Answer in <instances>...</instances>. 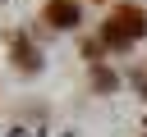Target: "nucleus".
I'll use <instances>...</instances> for the list:
<instances>
[{
    "instance_id": "1",
    "label": "nucleus",
    "mask_w": 147,
    "mask_h": 137,
    "mask_svg": "<svg viewBox=\"0 0 147 137\" xmlns=\"http://www.w3.org/2000/svg\"><path fill=\"white\" fill-rule=\"evenodd\" d=\"M142 37H147V9L133 5V0L115 5L110 18L101 23V46H106V50H129V46L142 41Z\"/></svg>"
},
{
    "instance_id": "4",
    "label": "nucleus",
    "mask_w": 147,
    "mask_h": 137,
    "mask_svg": "<svg viewBox=\"0 0 147 137\" xmlns=\"http://www.w3.org/2000/svg\"><path fill=\"white\" fill-rule=\"evenodd\" d=\"M92 87H96V91H115V87H119V78H115L106 64H92Z\"/></svg>"
},
{
    "instance_id": "2",
    "label": "nucleus",
    "mask_w": 147,
    "mask_h": 137,
    "mask_svg": "<svg viewBox=\"0 0 147 137\" xmlns=\"http://www.w3.org/2000/svg\"><path fill=\"white\" fill-rule=\"evenodd\" d=\"M9 59H14V68H18V73H28V78L46 68V55H41V46H32L23 32H9Z\"/></svg>"
},
{
    "instance_id": "5",
    "label": "nucleus",
    "mask_w": 147,
    "mask_h": 137,
    "mask_svg": "<svg viewBox=\"0 0 147 137\" xmlns=\"http://www.w3.org/2000/svg\"><path fill=\"white\" fill-rule=\"evenodd\" d=\"M101 50H106L101 41H83V55H87V59H101Z\"/></svg>"
},
{
    "instance_id": "3",
    "label": "nucleus",
    "mask_w": 147,
    "mask_h": 137,
    "mask_svg": "<svg viewBox=\"0 0 147 137\" xmlns=\"http://www.w3.org/2000/svg\"><path fill=\"white\" fill-rule=\"evenodd\" d=\"M41 18H46L55 32H74V27L83 23V5H78V0H46V5H41Z\"/></svg>"
}]
</instances>
